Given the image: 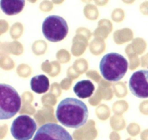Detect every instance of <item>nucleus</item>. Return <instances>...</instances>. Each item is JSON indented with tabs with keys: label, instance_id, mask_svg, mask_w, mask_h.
<instances>
[{
	"label": "nucleus",
	"instance_id": "obj_1",
	"mask_svg": "<svg viewBox=\"0 0 148 140\" xmlns=\"http://www.w3.org/2000/svg\"><path fill=\"white\" fill-rule=\"evenodd\" d=\"M88 116L89 112L85 103L73 97L64 99L56 107V119L68 128L82 127L87 123Z\"/></svg>",
	"mask_w": 148,
	"mask_h": 140
},
{
	"label": "nucleus",
	"instance_id": "obj_2",
	"mask_svg": "<svg viewBox=\"0 0 148 140\" xmlns=\"http://www.w3.org/2000/svg\"><path fill=\"white\" fill-rule=\"evenodd\" d=\"M127 60L121 55L111 52L104 55L100 62V71L104 79L119 81L125 76L128 70Z\"/></svg>",
	"mask_w": 148,
	"mask_h": 140
},
{
	"label": "nucleus",
	"instance_id": "obj_3",
	"mask_svg": "<svg viewBox=\"0 0 148 140\" xmlns=\"http://www.w3.org/2000/svg\"><path fill=\"white\" fill-rule=\"evenodd\" d=\"M0 119L7 120L14 117L21 108V98L12 86L0 84Z\"/></svg>",
	"mask_w": 148,
	"mask_h": 140
},
{
	"label": "nucleus",
	"instance_id": "obj_4",
	"mask_svg": "<svg viewBox=\"0 0 148 140\" xmlns=\"http://www.w3.org/2000/svg\"><path fill=\"white\" fill-rule=\"evenodd\" d=\"M68 25L66 20L59 15H49L42 24V32L47 40L58 42L63 40L68 33Z\"/></svg>",
	"mask_w": 148,
	"mask_h": 140
},
{
	"label": "nucleus",
	"instance_id": "obj_5",
	"mask_svg": "<svg viewBox=\"0 0 148 140\" xmlns=\"http://www.w3.org/2000/svg\"><path fill=\"white\" fill-rule=\"evenodd\" d=\"M37 129L35 121L27 115H21L13 121L11 126L12 136L16 140H30Z\"/></svg>",
	"mask_w": 148,
	"mask_h": 140
},
{
	"label": "nucleus",
	"instance_id": "obj_6",
	"mask_svg": "<svg viewBox=\"0 0 148 140\" xmlns=\"http://www.w3.org/2000/svg\"><path fill=\"white\" fill-rule=\"evenodd\" d=\"M33 140H73L70 134L57 123H49L40 126Z\"/></svg>",
	"mask_w": 148,
	"mask_h": 140
},
{
	"label": "nucleus",
	"instance_id": "obj_7",
	"mask_svg": "<svg viewBox=\"0 0 148 140\" xmlns=\"http://www.w3.org/2000/svg\"><path fill=\"white\" fill-rule=\"evenodd\" d=\"M129 88L132 94L141 99L148 98V71L140 70L130 77Z\"/></svg>",
	"mask_w": 148,
	"mask_h": 140
},
{
	"label": "nucleus",
	"instance_id": "obj_8",
	"mask_svg": "<svg viewBox=\"0 0 148 140\" xmlns=\"http://www.w3.org/2000/svg\"><path fill=\"white\" fill-rule=\"evenodd\" d=\"M1 9L7 15H15L21 12L25 5V0H1Z\"/></svg>",
	"mask_w": 148,
	"mask_h": 140
},
{
	"label": "nucleus",
	"instance_id": "obj_9",
	"mask_svg": "<svg viewBox=\"0 0 148 140\" xmlns=\"http://www.w3.org/2000/svg\"><path fill=\"white\" fill-rule=\"evenodd\" d=\"M73 90L79 98L85 99L92 96L95 90V87L89 80H82L76 83Z\"/></svg>",
	"mask_w": 148,
	"mask_h": 140
},
{
	"label": "nucleus",
	"instance_id": "obj_10",
	"mask_svg": "<svg viewBox=\"0 0 148 140\" xmlns=\"http://www.w3.org/2000/svg\"><path fill=\"white\" fill-rule=\"evenodd\" d=\"M30 88L37 94L46 92L49 89V80L45 75H38L30 80Z\"/></svg>",
	"mask_w": 148,
	"mask_h": 140
}]
</instances>
